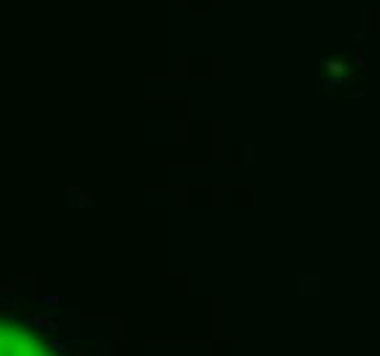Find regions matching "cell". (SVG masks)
<instances>
[{
  "instance_id": "cell-3",
  "label": "cell",
  "mask_w": 380,
  "mask_h": 356,
  "mask_svg": "<svg viewBox=\"0 0 380 356\" xmlns=\"http://www.w3.org/2000/svg\"><path fill=\"white\" fill-rule=\"evenodd\" d=\"M41 299H44L47 304H57V296H55V293H44V296H41Z\"/></svg>"
},
{
  "instance_id": "cell-1",
  "label": "cell",
  "mask_w": 380,
  "mask_h": 356,
  "mask_svg": "<svg viewBox=\"0 0 380 356\" xmlns=\"http://www.w3.org/2000/svg\"><path fill=\"white\" fill-rule=\"evenodd\" d=\"M27 324H30V326H41V329H47V331H57V329H60L57 321H47V318H41V315H27Z\"/></svg>"
},
{
  "instance_id": "cell-2",
  "label": "cell",
  "mask_w": 380,
  "mask_h": 356,
  "mask_svg": "<svg viewBox=\"0 0 380 356\" xmlns=\"http://www.w3.org/2000/svg\"><path fill=\"white\" fill-rule=\"evenodd\" d=\"M44 351L50 354V351H55V354H66L69 351V343H63V340H52V343L44 345Z\"/></svg>"
},
{
  "instance_id": "cell-4",
  "label": "cell",
  "mask_w": 380,
  "mask_h": 356,
  "mask_svg": "<svg viewBox=\"0 0 380 356\" xmlns=\"http://www.w3.org/2000/svg\"><path fill=\"white\" fill-rule=\"evenodd\" d=\"M77 356H90L88 351H77Z\"/></svg>"
}]
</instances>
